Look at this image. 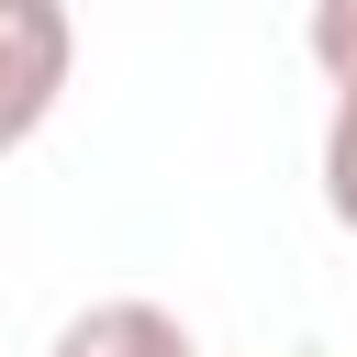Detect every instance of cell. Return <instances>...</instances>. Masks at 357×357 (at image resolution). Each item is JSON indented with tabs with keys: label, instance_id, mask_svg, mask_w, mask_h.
Listing matches in <instances>:
<instances>
[{
	"label": "cell",
	"instance_id": "cell-1",
	"mask_svg": "<svg viewBox=\"0 0 357 357\" xmlns=\"http://www.w3.org/2000/svg\"><path fill=\"white\" fill-rule=\"evenodd\" d=\"M67 67H78V22L56 0H0V156L45 134V112L67 100Z\"/></svg>",
	"mask_w": 357,
	"mask_h": 357
},
{
	"label": "cell",
	"instance_id": "cell-2",
	"mask_svg": "<svg viewBox=\"0 0 357 357\" xmlns=\"http://www.w3.org/2000/svg\"><path fill=\"white\" fill-rule=\"evenodd\" d=\"M45 357H201V335H190L167 301H145V290H112V301L67 312Z\"/></svg>",
	"mask_w": 357,
	"mask_h": 357
},
{
	"label": "cell",
	"instance_id": "cell-3",
	"mask_svg": "<svg viewBox=\"0 0 357 357\" xmlns=\"http://www.w3.org/2000/svg\"><path fill=\"white\" fill-rule=\"evenodd\" d=\"M324 212L357 234V89H335V112H324Z\"/></svg>",
	"mask_w": 357,
	"mask_h": 357
},
{
	"label": "cell",
	"instance_id": "cell-4",
	"mask_svg": "<svg viewBox=\"0 0 357 357\" xmlns=\"http://www.w3.org/2000/svg\"><path fill=\"white\" fill-rule=\"evenodd\" d=\"M301 45H312L324 89H357V0H324V11L301 22Z\"/></svg>",
	"mask_w": 357,
	"mask_h": 357
}]
</instances>
